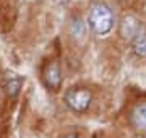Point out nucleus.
<instances>
[{"instance_id":"2","label":"nucleus","mask_w":146,"mask_h":138,"mask_svg":"<svg viewBox=\"0 0 146 138\" xmlns=\"http://www.w3.org/2000/svg\"><path fill=\"white\" fill-rule=\"evenodd\" d=\"M65 104H67L73 112H81L88 111L91 104V91L86 88H72L65 94Z\"/></svg>"},{"instance_id":"6","label":"nucleus","mask_w":146,"mask_h":138,"mask_svg":"<svg viewBox=\"0 0 146 138\" xmlns=\"http://www.w3.org/2000/svg\"><path fill=\"white\" fill-rule=\"evenodd\" d=\"M131 123L140 130H146V102H141L131 112Z\"/></svg>"},{"instance_id":"4","label":"nucleus","mask_w":146,"mask_h":138,"mask_svg":"<svg viewBox=\"0 0 146 138\" xmlns=\"http://www.w3.org/2000/svg\"><path fill=\"white\" fill-rule=\"evenodd\" d=\"M42 78H44V83H46V86L49 90L57 91L60 88V85H62V75H60V67H58L57 62H52V64L47 65Z\"/></svg>"},{"instance_id":"10","label":"nucleus","mask_w":146,"mask_h":138,"mask_svg":"<svg viewBox=\"0 0 146 138\" xmlns=\"http://www.w3.org/2000/svg\"><path fill=\"white\" fill-rule=\"evenodd\" d=\"M65 138H78V137H76V135H67Z\"/></svg>"},{"instance_id":"3","label":"nucleus","mask_w":146,"mask_h":138,"mask_svg":"<svg viewBox=\"0 0 146 138\" xmlns=\"http://www.w3.org/2000/svg\"><path fill=\"white\" fill-rule=\"evenodd\" d=\"M16 15H18V11H16L15 5H11V3L0 5V31L2 33L10 31L16 23Z\"/></svg>"},{"instance_id":"8","label":"nucleus","mask_w":146,"mask_h":138,"mask_svg":"<svg viewBox=\"0 0 146 138\" xmlns=\"http://www.w3.org/2000/svg\"><path fill=\"white\" fill-rule=\"evenodd\" d=\"M133 50H135V54L138 55V57H146V34L135 37Z\"/></svg>"},{"instance_id":"9","label":"nucleus","mask_w":146,"mask_h":138,"mask_svg":"<svg viewBox=\"0 0 146 138\" xmlns=\"http://www.w3.org/2000/svg\"><path fill=\"white\" fill-rule=\"evenodd\" d=\"M72 33H73L76 37H81V34H83V23L80 21V20L73 21V25H72Z\"/></svg>"},{"instance_id":"5","label":"nucleus","mask_w":146,"mask_h":138,"mask_svg":"<svg viewBox=\"0 0 146 138\" xmlns=\"http://www.w3.org/2000/svg\"><path fill=\"white\" fill-rule=\"evenodd\" d=\"M120 34L127 41H131V39L138 37L140 36V23H138V20L133 18V16H125L122 25H120Z\"/></svg>"},{"instance_id":"7","label":"nucleus","mask_w":146,"mask_h":138,"mask_svg":"<svg viewBox=\"0 0 146 138\" xmlns=\"http://www.w3.org/2000/svg\"><path fill=\"white\" fill-rule=\"evenodd\" d=\"M21 88V78L15 73H8L5 78V91L10 98H15L18 93H20Z\"/></svg>"},{"instance_id":"1","label":"nucleus","mask_w":146,"mask_h":138,"mask_svg":"<svg viewBox=\"0 0 146 138\" xmlns=\"http://www.w3.org/2000/svg\"><path fill=\"white\" fill-rule=\"evenodd\" d=\"M88 23L89 28L93 29L94 34L98 36H104L107 33H110L112 26H114V15L112 10L106 3H94L89 10L88 16Z\"/></svg>"}]
</instances>
